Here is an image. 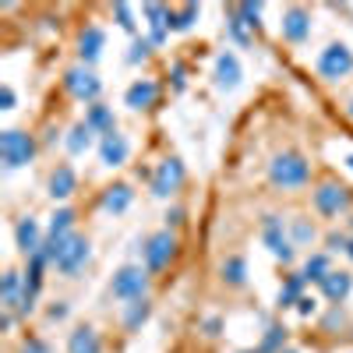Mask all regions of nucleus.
Segmentation results:
<instances>
[{"label":"nucleus","mask_w":353,"mask_h":353,"mask_svg":"<svg viewBox=\"0 0 353 353\" xmlns=\"http://www.w3.org/2000/svg\"><path fill=\"white\" fill-rule=\"evenodd\" d=\"M0 156H4L8 170H18V166H25L28 159L36 156V141L28 138L25 131H4L0 134Z\"/></svg>","instance_id":"nucleus-2"},{"label":"nucleus","mask_w":353,"mask_h":353,"mask_svg":"<svg viewBox=\"0 0 353 353\" xmlns=\"http://www.w3.org/2000/svg\"><path fill=\"white\" fill-rule=\"evenodd\" d=\"M113 11H117V21H121L124 28H134V21H131V8H128V4H117Z\"/></svg>","instance_id":"nucleus-35"},{"label":"nucleus","mask_w":353,"mask_h":353,"mask_svg":"<svg viewBox=\"0 0 353 353\" xmlns=\"http://www.w3.org/2000/svg\"><path fill=\"white\" fill-rule=\"evenodd\" d=\"M92 134H96V131L88 128V124H74L71 134H68V149H71V152H85L88 145H92Z\"/></svg>","instance_id":"nucleus-24"},{"label":"nucleus","mask_w":353,"mask_h":353,"mask_svg":"<svg viewBox=\"0 0 353 353\" xmlns=\"http://www.w3.org/2000/svg\"><path fill=\"white\" fill-rule=\"evenodd\" d=\"M314 209H318L321 216H339V212H346V209H350V191H346L343 184H321V188L314 191Z\"/></svg>","instance_id":"nucleus-4"},{"label":"nucleus","mask_w":353,"mask_h":353,"mask_svg":"<svg viewBox=\"0 0 353 353\" xmlns=\"http://www.w3.org/2000/svg\"><path fill=\"white\" fill-rule=\"evenodd\" d=\"M145 18H149V28H152V43H163L166 39V25H170V8L145 4Z\"/></svg>","instance_id":"nucleus-20"},{"label":"nucleus","mask_w":353,"mask_h":353,"mask_svg":"<svg viewBox=\"0 0 353 353\" xmlns=\"http://www.w3.org/2000/svg\"><path fill=\"white\" fill-rule=\"evenodd\" d=\"M14 237H18V251L21 254H39V248H43V241H39V226H36V219H21L18 226H14Z\"/></svg>","instance_id":"nucleus-12"},{"label":"nucleus","mask_w":353,"mask_h":353,"mask_svg":"<svg viewBox=\"0 0 353 353\" xmlns=\"http://www.w3.org/2000/svg\"><path fill=\"white\" fill-rule=\"evenodd\" d=\"M233 11H237V18H241L248 28H258V25H261V21H258V14H261V4H237Z\"/></svg>","instance_id":"nucleus-31"},{"label":"nucleus","mask_w":353,"mask_h":353,"mask_svg":"<svg viewBox=\"0 0 353 353\" xmlns=\"http://www.w3.org/2000/svg\"><path fill=\"white\" fill-rule=\"evenodd\" d=\"M307 176H311V166L301 152H283L269 166V181L276 188H301V184H307Z\"/></svg>","instance_id":"nucleus-1"},{"label":"nucleus","mask_w":353,"mask_h":353,"mask_svg":"<svg viewBox=\"0 0 353 353\" xmlns=\"http://www.w3.org/2000/svg\"><path fill=\"white\" fill-rule=\"evenodd\" d=\"M99 156H103L106 166H121V163L128 159V138H121V134H106L103 145H99Z\"/></svg>","instance_id":"nucleus-16"},{"label":"nucleus","mask_w":353,"mask_h":353,"mask_svg":"<svg viewBox=\"0 0 353 353\" xmlns=\"http://www.w3.org/2000/svg\"><path fill=\"white\" fill-rule=\"evenodd\" d=\"M71 223H74V212H71V209H61V212L53 216V223H50V237H53V241L71 237V233H68V230H71Z\"/></svg>","instance_id":"nucleus-25"},{"label":"nucleus","mask_w":353,"mask_h":353,"mask_svg":"<svg viewBox=\"0 0 353 353\" xmlns=\"http://www.w3.org/2000/svg\"><path fill=\"white\" fill-rule=\"evenodd\" d=\"M85 124L88 128H92V131H103V134H117L113 131V110L110 106H92V110H88V117H85Z\"/></svg>","instance_id":"nucleus-21"},{"label":"nucleus","mask_w":353,"mask_h":353,"mask_svg":"<svg viewBox=\"0 0 353 353\" xmlns=\"http://www.w3.org/2000/svg\"><path fill=\"white\" fill-rule=\"evenodd\" d=\"M103 43H106L103 28H96V25H92V28H85L81 39H78V46H81V50H78V53H81V61H85V64H92L96 57L103 53Z\"/></svg>","instance_id":"nucleus-18"},{"label":"nucleus","mask_w":353,"mask_h":353,"mask_svg":"<svg viewBox=\"0 0 353 353\" xmlns=\"http://www.w3.org/2000/svg\"><path fill=\"white\" fill-rule=\"evenodd\" d=\"M346 163H350V170H353V152H350V159H346Z\"/></svg>","instance_id":"nucleus-43"},{"label":"nucleus","mask_w":353,"mask_h":353,"mask_svg":"<svg viewBox=\"0 0 353 353\" xmlns=\"http://www.w3.org/2000/svg\"><path fill=\"white\" fill-rule=\"evenodd\" d=\"M283 343H286V329L283 325H272L269 332H265V339H261V353H276Z\"/></svg>","instance_id":"nucleus-29"},{"label":"nucleus","mask_w":353,"mask_h":353,"mask_svg":"<svg viewBox=\"0 0 353 353\" xmlns=\"http://www.w3.org/2000/svg\"><path fill=\"white\" fill-rule=\"evenodd\" d=\"M293 237H297L301 244H307V241H314V226H307L304 219H297V223H293Z\"/></svg>","instance_id":"nucleus-33"},{"label":"nucleus","mask_w":353,"mask_h":353,"mask_svg":"<svg viewBox=\"0 0 353 353\" xmlns=\"http://www.w3.org/2000/svg\"><path fill=\"white\" fill-rule=\"evenodd\" d=\"M11 106H14V92L4 85V92H0V110H11Z\"/></svg>","instance_id":"nucleus-37"},{"label":"nucleus","mask_w":353,"mask_h":353,"mask_svg":"<svg viewBox=\"0 0 353 353\" xmlns=\"http://www.w3.org/2000/svg\"><path fill=\"white\" fill-rule=\"evenodd\" d=\"M290 353H293V350H290Z\"/></svg>","instance_id":"nucleus-46"},{"label":"nucleus","mask_w":353,"mask_h":353,"mask_svg":"<svg viewBox=\"0 0 353 353\" xmlns=\"http://www.w3.org/2000/svg\"><path fill=\"white\" fill-rule=\"evenodd\" d=\"M85 261H88V241H85V237H74V233H71V237L64 241L61 258H57V269H61L64 276H74Z\"/></svg>","instance_id":"nucleus-9"},{"label":"nucleus","mask_w":353,"mask_h":353,"mask_svg":"<svg viewBox=\"0 0 353 353\" xmlns=\"http://www.w3.org/2000/svg\"><path fill=\"white\" fill-rule=\"evenodd\" d=\"M230 32H233V39H237V43H248V32H244V21L237 18V11L230 14Z\"/></svg>","instance_id":"nucleus-34"},{"label":"nucleus","mask_w":353,"mask_h":353,"mask_svg":"<svg viewBox=\"0 0 353 353\" xmlns=\"http://www.w3.org/2000/svg\"><path fill=\"white\" fill-rule=\"evenodd\" d=\"M149 50H152V39H138L134 46H131V53H128V61L134 64V61H145L149 57Z\"/></svg>","instance_id":"nucleus-32"},{"label":"nucleus","mask_w":353,"mask_h":353,"mask_svg":"<svg viewBox=\"0 0 353 353\" xmlns=\"http://www.w3.org/2000/svg\"><path fill=\"white\" fill-rule=\"evenodd\" d=\"M64 85H68V92H71V96L88 99V103H92V99L99 96V88H103L99 78L88 71V68H71V71L64 74Z\"/></svg>","instance_id":"nucleus-8"},{"label":"nucleus","mask_w":353,"mask_h":353,"mask_svg":"<svg viewBox=\"0 0 353 353\" xmlns=\"http://www.w3.org/2000/svg\"><path fill=\"white\" fill-rule=\"evenodd\" d=\"M301 286H304V276H293V279L286 283V290L279 293V304H283V307H290L293 301H301Z\"/></svg>","instance_id":"nucleus-30"},{"label":"nucleus","mask_w":353,"mask_h":353,"mask_svg":"<svg viewBox=\"0 0 353 353\" xmlns=\"http://www.w3.org/2000/svg\"><path fill=\"white\" fill-rule=\"evenodd\" d=\"M297 304H301V314H311L314 311V301H307V297H301Z\"/></svg>","instance_id":"nucleus-39"},{"label":"nucleus","mask_w":353,"mask_h":353,"mask_svg":"<svg viewBox=\"0 0 353 353\" xmlns=\"http://www.w3.org/2000/svg\"><path fill=\"white\" fill-rule=\"evenodd\" d=\"M173 251H176L173 233H170V230H163V233H156V237L149 241V248H145V265H149L152 272H159V269H166V265H170Z\"/></svg>","instance_id":"nucleus-7"},{"label":"nucleus","mask_w":353,"mask_h":353,"mask_svg":"<svg viewBox=\"0 0 353 353\" xmlns=\"http://www.w3.org/2000/svg\"><path fill=\"white\" fill-rule=\"evenodd\" d=\"M241 353H254V350H241Z\"/></svg>","instance_id":"nucleus-44"},{"label":"nucleus","mask_w":353,"mask_h":353,"mask_svg":"<svg viewBox=\"0 0 353 353\" xmlns=\"http://www.w3.org/2000/svg\"><path fill=\"white\" fill-rule=\"evenodd\" d=\"M307 32H311L307 14H304L301 8H290V11L283 14V36H286L290 43H301V39H307Z\"/></svg>","instance_id":"nucleus-11"},{"label":"nucleus","mask_w":353,"mask_h":353,"mask_svg":"<svg viewBox=\"0 0 353 353\" xmlns=\"http://www.w3.org/2000/svg\"><path fill=\"white\" fill-rule=\"evenodd\" d=\"M346 254H350V258H353V241H350V248H346Z\"/></svg>","instance_id":"nucleus-42"},{"label":"nucleus","mask_w":353,"mask_h":353,"mask_svg":"<svg viewBox=\"0 0 353 353\" xmlns=\"http://www.w3.org/2000/svg\"><path fill=\"white\" fill-rule=\"evenodd\" d=\"M325 276H329V258H325V254H314V258H307V265H304V279L321 283Z\"/></svg>","instance_id":"nucleus-27"},{"label":"nucleus","mask_w":353,"mask_h":353,"mask_svg":"<svg viewBox=\"0 0 353 353\" xmlns=\"http://www.w3.org/2000/svg\"><path fill=\"white\" fill-rule=\"evenodd\" d=\"M131 201H134V191H131L128 184H113V188H106V194H103V209L113 212V216H121V212H128Z\"/></svg>","instance_id":"nucleus-15"},{"label":"nucleus","mask_w":353,"mask_h":353,"mask_svg":"<svg viewBox=\"0 0 353 353\" xmlns=\"http://www.w3.org/2000/svg\"><path fill=\"white\" fill-rule=\"evenodd\" d=\"M156 92H159V88L152 85V81H134L131 88H128V106L131 110H145V106H152L156 103Z\"/></svg>","instance_id":"nucleus-19"},{"label":"nucleus","mask_w":353,"mask_h":353,"mask_svg":"<svg viewBox=\"0 0 353 353\" xmlns=\"http://www.w3.org/2000/svg\"><path fill=\"white\" fill-rule=\"evenodd\" d=\"M205 329H209V336H219V318H209V321H205Z\"/></svg>","instance_id":"nucleus-38"},{"label":"nucleus","mask_w":353,"mask_h":353,"mask_svg":"<svg viewBox=\"0 0 353 353\" xmlns=\"http://www.w3.org/2000/svg\"><path fill=\"white\" fill-rule=\"evenodd\" d=\"M265 244H269V251L283 261L293 258V244L286 237V230H283V219L279 216H265Z\"/></svg>","instance_id":"nucleus-10"},{"label":"nucleus","mask_w":353,"mask_h":353,"mask_svg":"<svg viewBox=\"0 0 353 353\" xmlns=\"http://www.w3.org/2000/svg\"><path fill=\"white\" fill-rule=\"evenodd\" d=\"M219 272H223V283H230V286H244V283H248V265H244V258H226Z\"/></svg>","instance_id":"nucleus-23"},{"label":"nucleus","mask_w":353,"mask_h":353,"mask_svg":"<svg viewBox=\"0 0 353 353\" xmlns=\"http://www.w3.org/2000/svg\"><path fill=\"white\" fill-rule=\"evenodd\" d=\"M321 290H325L329 301H343L350 293V276L346 272H329L325 279H321Z\"/></svg>","instance_id":"nucleus-22"},{"label":"nucleus","mask_w":353,"mask_h":353,"mask_svg":"<svg viewBox=\"0 0 353 353\" xmlns=\"http://www.w3.org/2000/svg\"><path fill=\"white\" fill-rule=\"evenodd\" d=\"M173 81H176V88L184 85V68H173Z\"/></svg>","instance_id":"nucleus-41"},{"label":"nucleus","mask_w":353,"mask_h":353,"mask_svg":"<svg viewBox=\"0 0 353 353\" xmlns=\"http://www.w3.org/2000/svg\"><path fill=\"white\" fill-rule=\"evenodd\" d=\"M184 184V163L181 159H166V163H159V170H156V176H152V194L156 198H166V194H173L176 188Z\"/></svg>","instance_id":"nucleus-6"},{"label":"nucleus","mask_w":353,"mask_h":353,"mask_svg":"<svg viewBox=\"0 0 353 353\" xmlns=\"http://www.w3.org/2000/svg\"><path fill=\"white\" fill-rule=\"evenodd\" d=\"M216 85L219 88H237L241 85V64L233 53H219L216 61Z\"/></svg>","instance_id":"nucleus-13"},{"label":"nucleus","mask_w":353,"mask_h":353,"mask_svg":"<svg viewBox=\"0 0 353 353\" xmlns=\"http://www.w3.org/2000/svg\"><path fill=\"white\" fill-rule=\"evenodd\" d=\"M350 117H353V103H350Z\"/></svg>","instance_id":"nucleus-45"},{"label":"nucleus","mask_w":353,"mask_h":353,"mask_svg":"<svg viewBox=\"0 0 353 353\" xmlns=\"http://www.w3.org/2000/svg\"><path fill=\"white\" fill-rule=\"evenodd\" d=\"M68 353H103V343H99L96 329H88V325L74 329L71 339H68Z\"/></svg>","instance_id":"nucleus-14"},{"label":"nucleus","mask_w":353,"mask_h":353,"mask_svg":"<svg viewBox=\"0 0 353 353\" xmlns=\"http://www.w3.org/2000/svg\"><path fill=\"white\" fill-rule=\"evenodd\" d=\"M74 188H78L74 170H71V166H57L53 176H50V194H53V198H71Z\"/></svg>","instance_id":"nucleus-17"},{"label":"nucleus","mask_w":353,"mask_h":353,"mask_svg":"<svg viewBox=\"0 0 353 353\" xmlns=\"http://www.w3.org/2000/svg\"><path fill=\"white\" fill-rule=\"evenodd\" d=\"M21 353H50V346H46V343H43V339H28V343H25V350H21Z\"/></svg>","instance_id":"nucleus-36"},{"label":"nucleus","mask_w":353,"mask_h":353,"mask_svg":"<svg viewBox=\"0 0 353 353\" xmlns=\"http://www.w3.org/2000/svg\"><path fill=\"white\" fill-rule=\"evenodd\" d=\"M318 71L325 74V78H343V74H350V71H353V53H350L343 43H336V46H329V50H321Z\"/></svg>","instance_id":"nucleus-5"},{"label":"nucleus","mask_w":353,"mask_h":353,"mask_svg":"<svg viewBox=\"0 0 353 353\" xmlns=\"http://www.w3.org/2000/svg\"><path fill=\"white\" fill-rule=\"evenodd\" d=\"M145 283H149V279H145V272L141 269H134V265H128V269H121V272H117L113 276V297L117 301H141L145 297Z\"/></svg>","instance_id":"nucleus-3"},{"label":"nucleus","mask_w":353,"mask_h":353,"mask_svg":"<svg viewBox=\"0 0 353 353\" xmlns=\"http://www.w3.org/2000/svg\"><path fill=\"white\" fill-rule=\"evenodd\" d=\"M68 314V307L64 304H57V307H50V318H64Z\"/></svg>","instance_id":"nucleus-40"},{"label":"nucleus","mask_w":353,"mask_h":353,"mask_svg":"<svg viewBox=\"0 0 353 353\" xmlns=\"http://www.w3.org/2000/svg\"><path fill=\"white\" fill-rule=\"evenodd\" d=\"M194 18H198V4H188L184 11H170V25H173V28H181V32L194 25Z\"/></svg>","instance_id":"nucleus-28"},{"label":"nucleus","mask_w":353,"mask_h":353,"mask_svg":"<svg viewBox=\"0 0 353 353\" xmlns=\"http://www.w3.org/2000/svg\"><path fill=\"white\" fill-rule=\"evenodd\" d=\"M145 318H149V301H145V297H141V301H131V304H128V314H124V325H128V329H138Z\"/></svg>","instance_id":"nucleus-26"}]
</instances>
